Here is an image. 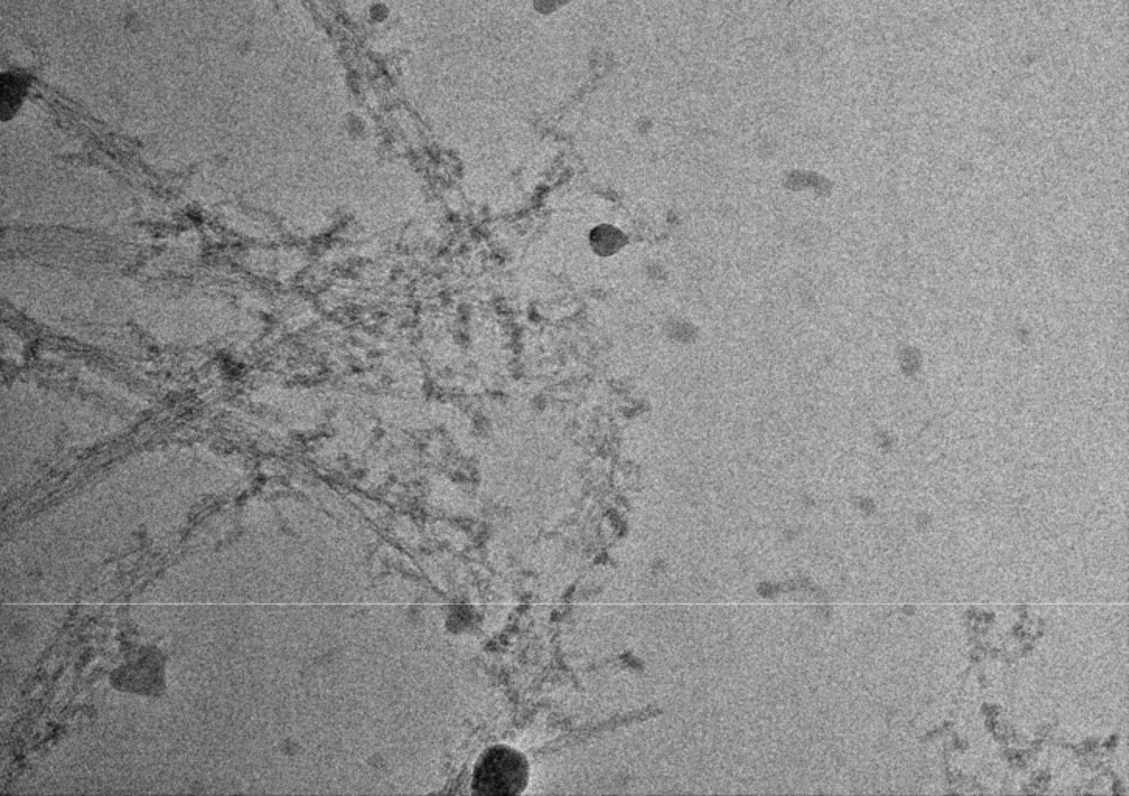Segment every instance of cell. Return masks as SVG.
Wrapping results in <instances>:
<instances>
[{
  "label": "cell",
  "instance_id": "cell-1",
  "mask_svg": "<svg viewBox=\"0 0 1129 796\" xmlns=\"http://www.w3.org/2000/svg\"><path fill=\"white\" fill-rule=\"evenodd\" d=\"M528 783V759L506 745L484 751L473 769L472 790L478 795H520L525 792Z\"/></svg>",
  "mask_w": 1129,
  "mask_h": 796
},
{
  "label": "cell",
  "instance_id": "cell-2",
  "mask_svg": "<svg viewBox=\"0 0 1129 796\" xmlns=\"http://www.w3.org/2000/svg\"><path fill=\"white\" fill-rule=\"evenodd\" d=\"M371 18L372 21L375 22L385 21V19L388 18V7L383 4L374 5L371 10Z\"/></svg>",
  "mask_w": 1129,
  "mask_h": 796
}]
</instances>
